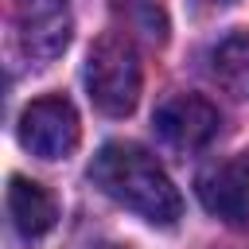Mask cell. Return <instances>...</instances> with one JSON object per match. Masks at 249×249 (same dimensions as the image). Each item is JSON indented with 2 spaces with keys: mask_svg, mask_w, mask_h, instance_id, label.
<instances>
[{
  "mask_svg": "<svg viewBox=\"0 0 249 249\" xmlns=\"http://www.w3.org/2000/svg\"><path fill=\"white\" fill-rule=\"evenodd\" d=\"M89 183L152 226H175L183 214V198L167 179V171L156 163L148 148L132 140L105 144L89 163Z\"/></svg>",
  "mask_w": 249,
  "mask_h": 249,
  "instance_id": "1",
  "label": "cell"
},
{
  "mask_svg": "<svg viewBox=\"0 0 249 249\" xmlns=\"http://www.w3.org/2000/svg\"><path fill=\"white\" fill-rule=\"evenodd\" d=\"M89 101L105 117H128L140 97V54L124 31H101L86 58Z\"/></svg>",
  "mask_w": 249,
  "mask_h": 249,
  "instance_id": "2",
  "label": "cell"
},
{
  "mask_svg": "<svg viewBox=\"0 0 249 249\" xmlns=\"http://www.w3.org/2000/svg\"><path fill=\"white\" fill-rule=\"evenodd\" d=\"M19 144L39 160H62L78 148V113L66 97H39L19 113Z\"/></svg>",
  "mask_w": 249,
  "mask_h": 249,
  "instance_id": "3",
  "label": "cell"
},
{
  "mask_svg": "<svg viewBox=\"0 0 249 249\" xmlns=\"http://www.w3.org/2000/svg\"><path fill=\"white\" fill-rule=\"evenodd\" d=\"M152 124H156V132H160V140L167 148H175V152H198V148H206L218 136L222 117L198 93H171L167 101H160Z\"/></svg>",
  "mask_w": 249,
  "mask_h": 249,
  "instance_id": "4",
  "label": "cell"
},
{
  "mask_svg": "<svg viewBox=\"0 0 249 249\" xmlns=\"http://www.w3.org/2000/svg\"><path fill=\"white\" fill-rule=\"evenodd\" d=\"M70 31H74V19H70L66 0H23L19 4V19H16L19 51L35 66L54 62L66 51Z\"/></svg>",
  "mask_w": 249,
  "mask_h": 249,
  "instance_id": "5",
  "label": "cell"
},
{
  "mask_svg": "<svg viewBox=\"0 0 249 249\" xmlns=\"http://www.w3.org/2000/svg\"><path fill=\"white\" fill-rule=\"evenodd\" d=\"M198 198L214 218L230 226H249V148L206 167L198 175Z\"/></svg>",
  "mask_w": 249,
  "mask_h": 249,
  "instance_id": "6",
  "label": "cell"
},
{
  "mask_svg": "<svg viewBox=\"0 0 249 249\" xmlns=\"http://www.w3.org/2000/svg\"><path fill=\"white\" fill-rule=\"evenodd\" d=\"M8 214H12V226H16L23 237H43V233L54 226L58 206H54L51 191L39 187L35 179L12 175V179H8Z\"/></svg>",
  "mask_w": 249,
  "mask_h": 249,
  "instance_id": "7",
  "label": "cell"
},
{
  "mask_svg": "<svg viewBox=\"0 0 249 249\" xmlns=\"http://www.w3.org/2000/svg\"><path fill=\"white\" fill-rule=\"evenodd\" d=\"M210 78L230 97H249V31H233L210 51Z\"/></svg>",
  "mask_w": 249,
  "mask_h": 249,
  "instance_id": "8",
  "label": "cell"
},
{
  "mask_svg": "<svg viewBox=\"0 0 249 249\" xmlns=\"http://www.w3.org/2000/svg\"><path fill=\"white\" fill-rule=\"evenodd\" d=\"M210 4H230V0H210Z\"/></svg>",
  "mask_w": 249,
  "mask_h": 249,
  "instance_id": "9",
  "label": "cell"
},
{
  "mask_svg": "<svg viewBox=\"0 0 249 249\" xmlns=\"http://www.w3.org/2000/svg\"><path fill=\"white\" fill-rule=\"evenodd\" d=\"M101 249H117V245H101Z\"/></svg>",
  "mask_w": 249,
  "mask_h": 249,
  "instance_id": "10",
  "label": "cell"
}]
</instances>
